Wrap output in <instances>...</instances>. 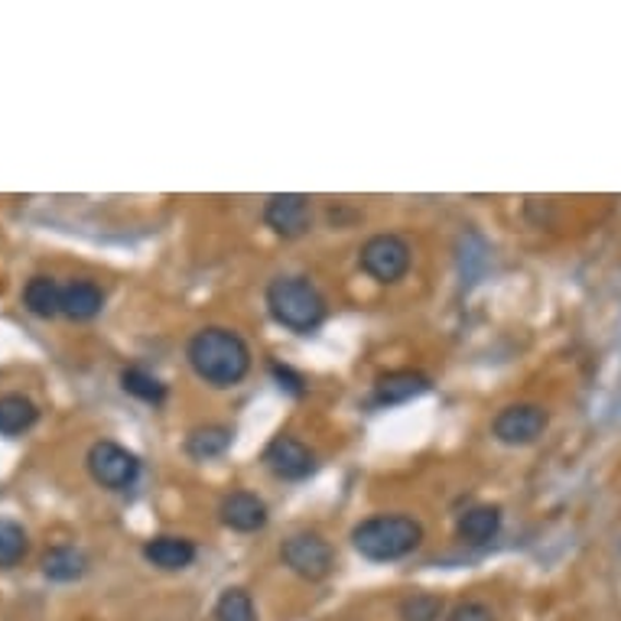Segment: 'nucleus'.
Listing matches in <instances>:
<instances>
[{"label": "nucleus", "instance_id": "20", "mask_svg": "<svg viewBox=\"0 0 621 621\" xmlns=\"http://www.w3.org/2000/svg\"><path fill=\"white\" fill-rule=\"evenodd\" d=\"M30 550V537L26 530L16 524V520H7L0 517V570H10L16 566Z\"/></svg>", "mask_w": 621, "mask_h": 621}, {"label": "nucleus", "instance_id": "12", "mask_svg": "<svg viewBox=\"0 0 621 621\" xmlns=\"http://www.w3.org/2000/svg\"><path fill=\"white\" fill-rule=\"evenodd\" d=\"M430 390V377L423 372H410V368H400V372L380 374L374 380V403L380 407H394V403H407V400H417Z\"/></svg>", "mask_w": 621, "mask_h": 621}, {"label": "nucleus", "instance_id": "7", "mask_svg": "<svg viewBox=\"0 0 621 621\" xmlns=\"http://www.w3.org/2000/svg\"><path fill=\"white\" fill-rule=\"evenodd\" d=\"M550 426V413L540 403H511L497 410L492 420V433L504 446H530L537 443Z\"/></svg>", "mask_w": 621, "mask_h": 621}, {"label": "nucleus", "instance_id": "1", "mask_svg": "<svg viewBox=\"0 0 621 621\" xmlns=\"http://www.w3.org/2000/svg\"><path fill=\"white\" fill-rule=\"evenodd\" d=\"M186 359L192 372L212 387H235L250 372L248 342L235 329H225V326L199 329L186 345Z\"/></svg>", "mask_w": 621, "mask_h": 621}, {"label": "nucleus", "instance_id": "17", "mask_svg": "<svg viewBox=\"0 0 621 621\" xmlns=\"http://www.w3.org/2000/svg\"><path fill=\"white\" fill-rule=\"evenodd\" d=\"M39 420V410L23 394H0V436H20Z\"/></svg>", "mask_w": 621, "mask_h": 621}, {"label": "nucleus", "instance_id": "10", "mask_svg": "<svg viewBox=\"0 0 621 621\" xmlns=\"http://www.w3.org/2000/svg\"><path fill=\"white\" fill-rule=\"evenodd\" d=\"M219 517L225 527L238 530V534H254L267 527V504L263 497H257L254 492H229L219 504Z\"/></svg>", "mask_w": 621, "mask_h": 621}, {"label": "nucleus", "instance_id": "16", "mask_svg": "<svg viewBox=\"0 0 621 621\" xmlns=\"http://www.w3.org/2000/svg\"><path fill=\"white\" fill-rule=\"evenodd\" d=\"M232 440H235V433H232V426H222V423H206V426H196V430H189V436H186V453L192 456V459H215V456H222L229 446H232Z\"/></svg>", "mask_w": 621, "mask_h": 621}, {"label": "nucleus", "instance_id": "6", "mask_svg": "<svg viewBox=\"0 0 621 621\" xmlns=\"http://www.w3.org/2000/svg\"><path fill=\"white\" fill-rule=\"evenodd\" d=\"M89 472L92 479L102 485V489H112V492H125L137 482L140 476V459L121 446L115 440H102L89 449Z\"/></svg>", "mask_w": 621, "mask_h": 621}, {"label": "nucleus", "instance_id": "8", "mask_svg": "<svg viewBox=\"0 0 621 621\" xmlns=\"http://www.w3.org/2000/svg\"><path fill=\"white\" fill-rule=\"evenodd\" d=\"M263 222L273 235L293 242L313 229V206L300 192H277L263 202Z\"/></svg>", "mask_w": 621, "mask_h": 621}, {"label": "nucleus", "instance_id": "21", "mask_svg": "<svg viewBox=\"0 0 621 621\" xmlns=\"http://www.w3.org/2000/svg\"><path fill=\"white\" fill-rule=\"evenodd\" d=\"M215 621H257L254 599L245 589H225L215 602Z\"/></svg>", "mask_w": 621, "mask_h": 621}, {"label": "nucleus", "instance_id": "18", "mask_svg": "<svg viewBox=\"0 0 621 621\" xmlns=\"http://www.w3.org/2000/svg\"><path fill=\"white\" fill-rule=\"evenodd\" d=\"M85 570H89V560H85V553L75 550V547H52V550L43 556V576L52 579V583H72V579H79Z\"/></svg>", "mask_w": 621, "mask_h": 621}, {"label": "nucleus", "instance_id": "9", "mask_svg": "<svg viewBox=\"0 0 621 621\" xmlns=\"http://www.w3.org/2000/svg\"><path fill=\"white\" fill-rule=\"evenodd\" d=\"M263 462H267V469H270L277 479L300 482V479L313 476V469H316V453H313L303 440H296V436H290V433H277V436L267 443V449H263Z\"/></svg>", "mask_w": 621, "mask_h": 621}, {"label": "nucleus", "instance_id": "22", "mask_svg": "<svg viewBox=\"0 0 621 621\" xmlns=\"http://www.w3.org/2000/svg\"><path fill=\"white\" fill-rule=\"evenodd\" d=\"M400 621H436L443 616V596L436 593H410L400 599Z\"/></svg>", "mask_w": 621, "mask_h": 621}, {"label": "nucleus", "instance_id": "15", "mask_svg": "<svg viewBox=\"0 0 621 621\" xmlns=\"http://www.w3.org/2000/svg\"><path fill=\"white\" fill-rule=\"evenodd\" d=\"M23 306L39 319L62 316V283L52 277H33L23 286Z\"/></svg>", "mask_w": 621, "mask_h": 621}, {"label": "nucleus", "instance_id": "5", "mask_svg": "<svg viewBox=\"0 0 621 621\" xmlns=\"http://www.w3.org/2000/svg\"><path fill=\"white\" fill-rule=\"evenodd\" d=\"M410 260H413L410 245H407L400 235H390V232L372 235V238L362 245V250H359L362 270H365L372 280H377V283H397V280H403L407 270H410Z\"/></svg>", "mask_w": 621, "mask_h": 621}, {"label": "nucleus", "instance_id": "2", "mask_svg": "<svg viewBox=\"0 0 621 621\" xmlns=\"http://www.w3.org/2000/svg\"><path fill=\"white\" fill-rule=\"evenodd\" d=\"M352 543L372 563H394L423 543V524L410 514H374L355 524Z\"/></svg>", "mask_w": 621, "mask_h": 621}, {"label": "nucleus", "instance_id": "24", "mask_svg": "<svg viewBox=\"0 0 621 621\" xmlns=\"http://www.w3.org/2000/svg\"><path fill=\"white\" fill-rule=\"evenodd\" d=\"M273 374H277L280 387H286L290 394H303V377L300 374H293L290 368H280V365H273Z\"/></svg>", "mask_w": 621, "mask_h": 621}, {"label": "nucleus", "instance_id": "11", "mask_svg": "<svg viewBox=\"0 0 621 621\" xmlns=\"http://www.w3.org/2000/svg\"><path fill=\"white\" fill-rule=\"evenodd\" d=\"M143 560L163 573H179L196 560V543L176 534H160L143 543Z\"/></svg>", "mask_w": 621, "mask_h": 621}, {"label": "nucleus", "instance_id": "14", "mask_svg": "<svg viewBox=\"0 0 621 621\" xmlns=\"http://www.w3.org/2000/svg\"><path fill=\"white\" fill-rule=\"evenodd\" d=\"M501 530V507L497 504H476L469 507L459 524H456V534L459 540L472 543V547H482V543H492Z\"/></svg>", "mask_w": 621, "mask_h": 621}, {"label": "nucleus", "instance_id": "4", "mask_svg": "<svg viewBox=\"0 0 621 621\" xmlns=\"http://www.w3.org/2000/svg\"><path fill=\"white\" fill-rule=\"evenodd\" d=\"M280 560L290 573H296L300 579L319 583L336 570V550L326 537L313 534V530H296L280 543Z\"/></svg>", "mask_w": 621, "mask_h": 621}, {"label": "nucleus", "instance_id": "23", "mask_svg": "<svg viewBox=\"0 0 621 621\" xmlns=\"http://www.w3.org/2000/svg\"><path fill=\"white\" fill-rule=\"evenodd\" d=\"M446 621H495V612H492L485 602L469 599V602H459V606L449 612V619Z\"/></svg>", "mask_w": 621, "mask_h": 621}, {"label": "nucleus", "instance_id": "3", "mask_svg": "<svg viewBox=\"0 0 621 621\" xmlns=\"http://www.w3.org/2000/svg\"><path fill=\"white\" fill-rule=\"evenodd\" d=\"M267 313L290 332H313L323 326L329 306L326 296L306 277H277L267 286Z\"/></svg>", "mask_w": 621, "mask_h": 621}, {"label": "nucleus", "instance_id": "19", "mask_svg": "<svg viewBox=\"0 0 621 621\" xmlns=\"http://www.w3.org/2000/svg\"><path fill=\"white\" fill-rule=\"evenodd\" d=\"M121 387L130 397H137L143 403H153V407L166 400V384L156 374H150L147 368H137V365H130V368L121 372Z\"/></svg>", "mask_w": 621, "mask_h": 621}, {"label": "nucleus", "instance_id": "13", "mask_svg": "<svg viewBox=\"0 0 621 621\" xmlns=\"http://www.w3.org/2000/svg\"><path fill=\"white\" fill-rule=\"evenodd\" d=\"M105 309V293L92 280H72L62 286V316L75 323H89Z\"/></svg>", "mask_w": 621, "mask_h": 621}]
</instances>
